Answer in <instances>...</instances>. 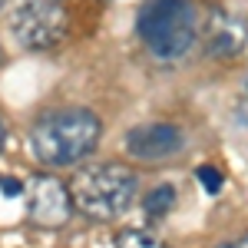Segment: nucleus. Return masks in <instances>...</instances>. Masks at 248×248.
Wrapping results in <instances>:
<instances>
[{
  "label": "nucleus",
  "mask_w": 248,
  "mask_h": 248,
  "mask_svg": "<svg viewBox=\"0 0 248 248\" xmlns=\"http://www.w3.org/2000/svg\"><path fill=\"white\" fill-rule=\"evenodd\" d=\"M103 123L90 109H57L40 116L30 129V149L43 166H77L99 146Z\"/></svg>",
  "instance_id": "nucleus-1"
},
{
  "label": "nucleus",
  "mask_w": 248,
  "mask_h": 248,
  "mask_svg": "<svg viewBox=\"0 0 248 248\" xmlns=\"http://www.w3.org/2000/svg\"><path fill=\"white\" fill-rule=\"evenodd\" d=\"M70 202L73 212L93 222H113L136 202V175L129 166L119 162H96L79 169L70 179Z\"/></svg>",
  "instance_id": "nucleus-2"
},
{
  "label": "nucleus",
  "mask_w": 248,
  "mask_h": 248,
  "mask_svg": "<svg viewBox=\"0 0 248 248\" xmlns=\"http://www.w3.org/2000/svg\"><path fill=\"white\" fill-rule=\"evenodd\" d=\"M136 33L159 60H179L199 40V10L192 0H146Z\"/></svg>",
  "instance_id": "nucleus-3"
},
{
  "label": "nucleus",
  "mask_w": 248,
  "mask_h": 248,
  "mask_svg": "<svg viewBox=\"0 0 248 248\" xmlns=\"http://www.w3.org/2000/svg\"><path fill=\"white\" fill-rule=\"evenodd\" d=\"M66 10L57 0H17L10 10V30L27 50H53L66 37Z\"/></svg>",
  "instance_id": "nucleus-4"
},
{
  "label": "nucleus",
  "mask_w": 248,
  "mask_h": 248,
  "mask_svg": "<svg viewBox=\"0 0 248 248\" xmlns=\"http://www.w3.org/2000/svg\"><path fill=\"white\" fill-rule=\"evenodd\" d=\"M23 202H27L30 222L40 229H63L73 215L70 189L53 175H33L23 186Z\"/></svg>",
  "instance_id": "nucleus-5"
},
{
  "label": "nucleus",
  "mask_w": 248,
  "mask_h": 248,
  "mask_svg": "<svg viewBox=\"0 0 248 248\" xmlns=\"http://www.w3.org/2000/svg\"><path fill=\"white\" fill-rule=\"evenodd\" d=\"M205 37V53L215 60H235L248 50V17L235 14V10H222L215 7L205 27H199Z\"/></svg>",
  "instance_id": "nucleus-6"
},
{
  "label": "nucleus",
  "mask_w": 248,
  "mask_h": 248,
  "mask_svg": "<svg viewBox=\"0 0 248 248\" xmlns=\"http://www.w3.org/2000/svg\"><path fill=\"white\" fill-rule=\"evenodd\" d=\"M186 136L172 123H142L126 133V153L139 162H162L182 153Z\"/></svg>",
  "instance_id": "nucleus-7"
},
{
  "label": "nucleus",
  "mask_w": 248,
  "mask_h": 248,
  "mask_svg": "<svg viewBox=\"0 0 248 248\" xmlns=\"http://www.w3.org/2000/svg\"><path fill=\"white\" fill-rule=\"evenodd\" d=\"M142 209H146L149 218H166V215L175 209V189H172V186H155V189L146 195Z\"/></svg>",
  "instance_id": "nucleus-8"
},
{
  "label": "nucleus",
  "mask_w": 248,
  "mask_h": 248,
  "mask_svg": "<svg viewBox=\"0 0 248 248\" xmlns=\"http://www.w3.org/2000/svg\"><path fill=\"white\" fill-rule=\"evenodd\" d=\"M116 248H166V242L149 229H123L116 235Z\"/></svg>",
  "instance_id": "nucleus-9"
},
{
  "label": "nucleus",
  "mask_w": 248,
  "mask_h": 248,
  "mask_svg": "<svg viewBox=\"0 0 248 248\" xmlns=\"http://www.w3.org/2000/svg\"><path fill=\"white\" fill-rule=\"evenodd\" d=\"M199 182L205 186L209 195H218V192H222V172L215 169V166H202V169H199Z\"/></svg>",
  "instance_id": "nucleus-10"
},
{
  "label": "nucleus",
  "mask_w": 248,
  "mask_h": 248,
  "mask_svg": "<svg viewBox=\"0 0 248 248\" xmlns=\"http://www.w3.org/2000/svg\"><path fill=\"white\" fill-rule=\"evenodd\" d=\"M218 248H248V235L235 238V242H229V245H218Z\"/></svg>",
  "instance_id": "nucleus-11"
},
{
  "label": "nucleus",
  "mask_w": 248,
  "mask_h": 248,
  "mask_svg": "<svg viewBox=\"0 0 248 248\" xmlns=\"http://www.w3.org/2000/svg\"><path fill=\"white\" fill-rule=\"evenodd\" d=\"M3 142H7V126H3V119H0V153H3Z\"/></svg>",
  "instance_id": "nucleus-12"
},
{
  "label": "nucleus",
  "mask_w": 248,
  "mask_h": 248,
  "mask_svg": "<svg viewBox=\"0 0 248 248\" xmlns=\"http://www.w3.org/2000/svg\"><path fill=\"white\" fill-rule=\"evenodd\" d=\"M0 192H3V175H0Z\"/></svg>",
  "instance_id": "nucleus-13"
},
{
  "label": "nucleus",
  "mask_w": 248,
  "mask_h": 248,
  "mask_svg": "<svg viewBox=\"0 0 248 248\" xmlns=\"http://www.w3.org/2000/svg\"><path fill=\"white\" fill-rule=\"evenodd\" d=\"M0 63H3V50H0Z\"/></svg>",
  "instance_id": "nucleus-14"
},
{
  "label": "nucleus",
  "mask_w": 248,
  "mask_h": 248,
  "mask_svg": "<svg viewBox=\"0 0 248 248\" xmlns=\"http://www.w3.org/2000/svg\"><path fill=\"white\" fill-rule=\"evenodd\" d=\"M245 86H248V79H245Z\"/></svg>",
  "instance_id": "nucleus-15"
}]
</instances>
